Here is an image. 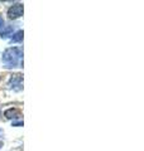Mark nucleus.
Instances as JSON below:
<instances>
[{
    "label": "nucleus",
    "instance_id": "1",
    "mask_svg": "<svg viewBox=\"0 0 144 151\" xmlns=\"http://www.w3.org/2000/svg\"><path fill=\"white\" fill-rule=\"evenodd\" d=\"M3 62L8 67H23V49L19 47L8 48L3 53Z\"/></svg>",
    "mask_w": 144,
    "mask_h": 151
},
{
    "label": "nucleus",
    "instance_id": "7",
    "mask_svg": "<svg viewBox=\"0 0 144 151\" xmlns=\"http://www.w3.org/2000/svg\"><path fill=\"white\" fill-rule=\"evenodd\" d=\"M13 126H23V121H18V122H14Z\"/></svg>",
    "mask_w": 144,
    "mask_h": 151
},
{
    "label": "nucleus",
    "instance_id": "8",
    "mask_svg": "<svg viewBox=\"0 0 144 151\" xmlns=\"http://www.w3.org/2000/svg\"><path fill=\"white\" fill-rule=\"evenodd\" d=\"M3 25H4V20H3V18L0 17V28H1Z\"/></svg>",
    "mask_w": 144,
    "mask_h": 151
},
{
    "label": "nucleus",
    "instance_id": "3",
    "mask_svg": "<svg viewBox=\"0 0 144 151\" xmlns=\"http://www.w3.org/2000/svg\"><path fill=\"white\" fill-rule=\"evenodd\" d=\"M23 15V5L22 4H14L13 6L8 9V17L9 19H18Z\"/></svg>",
    "mask_w": 144,
    "mask_h": 151
},
{
    "label": "nucleus",
    "instance_id": "9",
    "mask_svg": "<svg viewBox=\"0 0 144 151\" xmlns=\"http://www.w3.org/2000/svg\"><path fill=\"white\" fill-rule=\"evenodd\" d=\"M1 146H3V142H1V141H0V147H1Z\"/></svg>",
    "mask_w": 144,
    "mask_h": 151
},
{
    "label": "nucleus",
    "instance_id": "6",
    "mask_svg": "<svg viewBox=\"0 0 144 151\" xmlns=\"http://www.w3.org/2000/svg\"><path fill=\"white\" fill-rule=\"evenodd\" d=\"M23 35H24L23 30H19V32H17L15 34L13 35V38L10 39V42H12V43H19V42L23 40Z\"/></svg>",
    "mask_w": 144,
    "mask_h": 151
},
{
    "label": "nucleus",
    "instance_id": "5",
    "mask_svg": "<svg viewBox=\"0 0 144 151\" xmlns=\"http://www.w3.org/2000/svg\"><path fill=\"white\" fill-rule=\"evenodd\" d=\"M4 116L7 117V119H15V117L20 116V112L17 108H8V110L4 112Z\"/></svg>",
    "mask_w": 144,
    "mask_h": 151
},
{
    "label": "nucleus",
    "instance_id": "4",
    "mask_svg": "<svg viewBox=\"0 0 144 151\" xmlns=\"http://www.w3.org/2000/svg\"><path fill=\"white\" fill-rule=\"evenodd\" d=\"M12 34H13V27L12 25H3L0 28V37L1 38H8Z\"/></svg>",
    "mask_w": 144,
    "mask_h": 151
},
{
    "label": "nucleus",
    "instance_id": "2",
    "mask_svg": "<svg viewBox=\"0 0 144 151\" xmlns=\"http://www.w3.org/2000/svg\"><path fill=\"white\" fill-rule=\"evenodd\" d=\"M8 86L10 88H13V89H15V91H20V89L23 88V76L19 74V73L13 74L10 81H9V83H8Z\"/></svg>",
    "mask_w": 144,
    "mask_h": 151
}]
</instances>
